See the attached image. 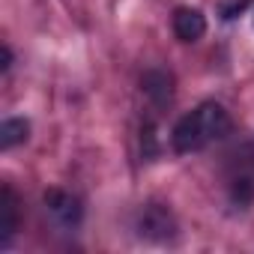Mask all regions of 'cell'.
<instances>
[{"label":"cell","instance_id":"1","mask_svg":"<svg viewBox=\"0 0 254 254\" xmlns=\"http://www.w3.org/2000/svg\"><path fill=\"white\" fill-rule=\"evenodd\" d=\"M230 126H233L230 114L218 102H203L174 126V135H171L174 150L177 153H197V150L209 147L212 141H221L230 132Z\"/></svg>","mask_w":254,"mask_h":254},{"label":"cell","instance_id":"2","mask_svg":"<svg viewBox=\"0 0 254 254\" xmlns=\"http://www.w3.org/2000/svg\"><path fill=\"white\" fill-rule=\"evenodd\" d=\"M135 227H138V236H144L150 242H168L177 236V221H174L171 209L162 203H147L138 212Z\"/></svg>","mask_w":254,"mask_h":254},{"label":"cell","instance_id":"3","mask_svg":"<svg viewBox=\"0 0 254 254\" xmlns=\"http://www.w3.org/2000/svg\"><path fill=\"white\" fill-rule=\"evenodd\" d=\"M45 209H48V215H51L60 227H75V224L81 221V215H84L81 200H78L75 194H69V191H60V189L45 191Z\"/></svg>","mask_w":254,"mask_h":254},{"label":"cell","instance_id":"4","mask_svg":"<svg viewBox=\"0 0 254 254\" xmlns=\"http://www.w3.org/2000/svg\"><path fill=\"white\" fill-rule=\"evenodd\" d=\"M174 33H177L180 42H197L206 33V18L200 15V9L180 6L174 12Z\"/></svg>","mask_w":254,"mask_h":254},{"label":"cell","instance_id":"5","mask_svg":"<svg viewBox=\"0 0 254 254\" xmlns=\"http://www.w3.org/2000/svg\"><path fill=\"white\" fill-rule=\"evenodd\" d=\"M141 90L150 96L153 105L165 108V105H171V99H174V78H171L168 72H162V69H153V72H147V75L141 78Z\"/></svg>","mask_w":254,"mask_h":254},{"label":"cell","instance_id":"6","mask_svg":"<svg viewBox=\"0 0 254 254\" xmlns=\"http://www.w3.org/2000/svg\"><path fill=\"white\" fill-rule=\"evenodd\" d=\"M18 230V200L9 186H3L0 194V245H9V239Z\"/></svg>","mask_w":254,"mask_h":254},{"label":"cell","instance_id":"7","mask_svg":"<svg viewBox=\"0 0 254 254\" xmlns=\"http://www.w3.org/2000/svg\"><path fill=\"white\" fill-rule=\"evenodd\" d=\"M27 135H30V123H27V120L12 117V120H3V123H0V147H3V150H12V147L24 144Z\"/></svg>","mask_w":254,"mask_h":254},{"label":"cell","instance_id":"8","mask_svg":"<svg viewBox=\"0 0 254 254\" xmlns=\"http://www.w3.org/2000/svg\"><path fill=\"white\" fill-rule=\"evenodd\" d=\"M230 197H233V203L248 206V203L254 200V177H248V174L236 177L233 186H230Z\"/></svg>","mask_w":254,"mask_h":254},{"label":"cell","instance_id":"9","mask_svg":"<svg viewBox=\"0 0 254 254\" xmlns=\"http://www.w3.org/2000/svg\"><path fill=\"white\" fill-rule=\"evenodd\" d=\"M9 66H12V51L9 45H3V72H9Z\"/></svg>","mask_w":254,"mask_h":254}]
</instances>
